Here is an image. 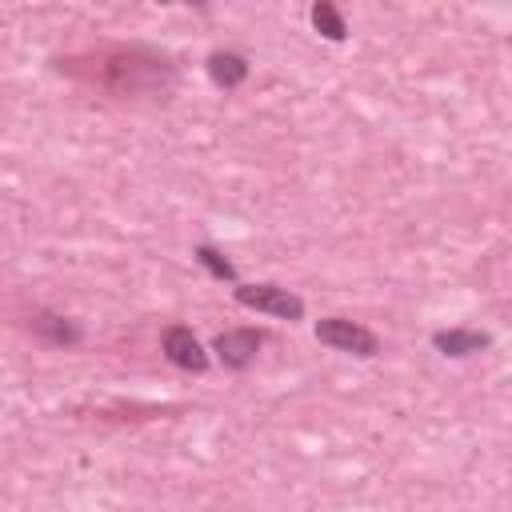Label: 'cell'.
<instances>
[{"instance_id": "cell-1", "label": "cell", "mask_w": 512, "mask_h": 512, "mask_svg": "<svg viewBox=\"0 0 512 512\" xmlns=\"http://www.w3.org/2000/svg\"><path fill=\"white\" fill-rule=\"evenodd\" d=\"M236 304L280 316V320H300L304 316V300L292 296L288 288H276V284H236Z\"/></svg>"}, {"instance_id": "cell-2", "label": "cell", "mask_w": 512, "mask_h": 512, "mask_svg": "<svg viewBox=\"0 0 512 512\" xmlns=\"http://www.w3.org/2000/svg\"><path fill=\"white\" fill-rule=\"evenodd\" d=\"M316 340L328 344V348H336V352H352V356H376L380 352V340L368 328H360L352 320H340V316L320 320L316 324Z\"/></svg>"}, {"instance_id": "cell-3", "label": "cell", "mask_w": 512, "mask_h": 512, "mask_svg": "<svg viewBox=\"0 0 512 512\" xmlns=\"http://www.w3.org/2000/svg\"><path fill=\"white\" fill-rule=\"evenodd\" d=\"M164 356H168L176 368H184V372H204V368H208L204 344H200V340L192 336V328H184V324H176V328L164 332Z\"/></svg>"}, {"instance_id": "cell-4", "label": "cell", "mask_w": 512, "mask_h": 512, "mask_svg": "<svg viewBox=\"0 0 512 512\" xmlns=\"http://www.w3.org/2000/svg\"><path fill=\"white\" fill-rule=\"evenodd\" d=\"M256 352H260V332H252V328H232V332L216 336V356H220L224 368L240 372L256 360Z\"/></svg>"}, {"instance_id": "cell-5", "label": "cell", "mask_w": 512, "mask_h": 512, "mask_svg": "<svg viewBox=\"0 0 512 512\" xmlns=\"http://www.w3.org/2000/svg\"><path fill=\"white\" fill-rule=\"evenodd\" d=\"M488 332H476V328H440L436 336H432V348L440 352V356H472V352H480V348H488Z\"/></svg>"}, {"instance_id": "cell-6", "label": "cell", "mask_w": 512, "mask_h": 512, "mask_svg": "<svg viewBox=\"0 0 512 512\" xmlns=\"http://www.w3.org/2000/svg\"><path fill=\"white\" fill-rule=\"evenodd\" d=\"M208 76L216 88H240L248 80V60L236 52H212L208 56Z\"/></svg>"}, {"instance_id": "cell-7", "label": "cell", "mask_w": 512, "mask_h": 512, "mask_svg": "<svg viewBox=\"0 0 512 512\" xmlns=\"http://www.w3.org/2000/svg\"><path fill=\"white\" fill-rule=\"evenodd\" d=\"M312 24H316V32H320V36H328V40H344V36H348L344 16H340V12H336L328 0L312 4Z\"/></svg>"}, {"instance_id": "cell-8", "label": "cell", "mask_w": 512, "mask_h": 512, "mask_svg": "<svg viewBox=\"0 0 512 512\" xmlns=\"http://www.w3.org/2000/svg\"><path fill=\"white\" fill-rule=\"evenodd\" d=\"M32 328L36 332H44L48 340H56V344H76L80 340V328H72L68 320H60V316H36L32 320Z\"/></svg>"}, {"instance_id": "cell-9", "label": "cell", "mask_w": 512, "mask_h": 512, "mask_svg": "<svg viewBox=\"0 0 512 512\" xmlns=\"http://www.w3.org/2000/svg\"><path fill=\"white\" fill-rule=\"evenodd\" d=\"M196 260L216 276V280H236V268H232V260H224V252H216L212 244H200L196 248Z\"/></svg>"}]
</instances>
